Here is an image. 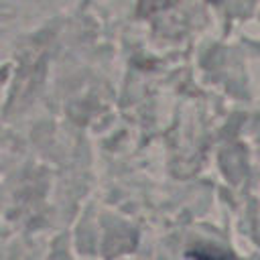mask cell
<instances>
[{"instance_id": "6da1fadb", "label": "cell", "mask_w": 260, "mask_h": 260, "mask_svg": "<svg viewBox=\"0 0 260 260\" xmlns=\"http://www.w3.org/2000/svg\"><path fill=\"white\" fill-rule=\"evenodd\" d=\"M191 258L193 260H225L221 254L211 252V250H193L191 252Z\"/></svg>"}]
</instances>
